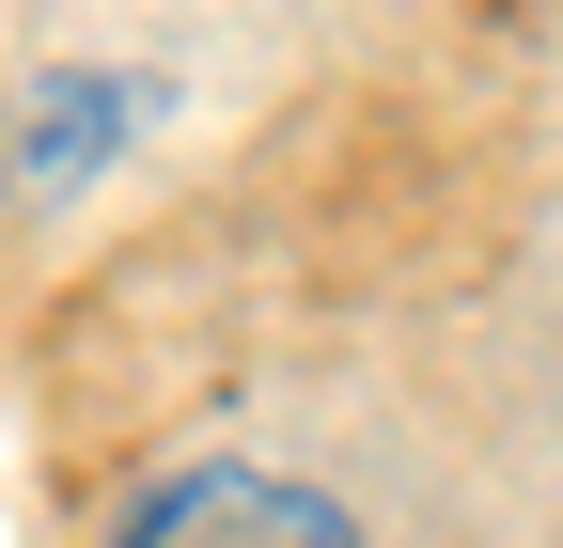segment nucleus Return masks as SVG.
Segmentation results:
<instances>
[{
	"mask_svg": "<svg viewBox=\"0 0 563 548\" xmlns=\"http://www.w3.org/2000/svg\"><path fill=\"white\" fill-rule=\"evenodd\" d=\"M110 548H361V517L298 470H173Z\"/></svg>",
	"mask_w": 563,
	"mask_h": 548,
	"instance_id": "f257e3e1",
	"label": "nucleus"
},
{
	"mask_svg": "<svg viewBox=\"0 0 563 548\" xmlns=\"http://www.w3.org/2000/svg\"><path fill=\"white\" fill-rule=\"evenodd\" d=\"M141 110H157L141 79H47V95H32V125H16V188H79Z\"/></svg>",
	"mask_w": 563,
	"mask_h": 548,
	"instance_id": "f03ea898",
	"label": "nucleus"
}]
</instances>
